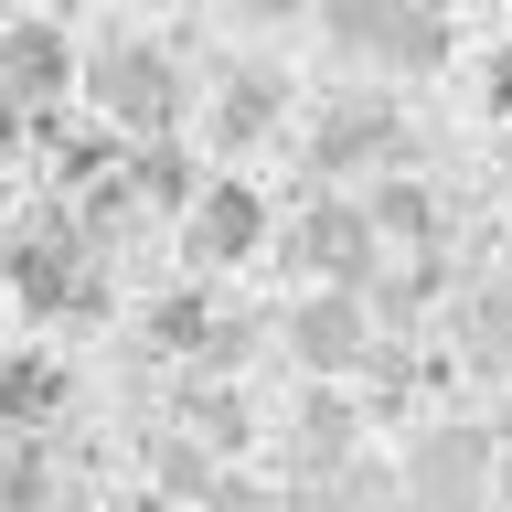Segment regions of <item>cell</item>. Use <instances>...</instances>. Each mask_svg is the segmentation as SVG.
I'll return each instance as SVG.
<instances>
[{"label": "cell", "mask_w": 512, "mask_h": 512, "mask_svg": "<svg viewBox=\"0 0 512 512\" xmlns=\"http://www.w3.org/2000/svg\"><path fill=\"white\" fill-rule=\"evenodd\" d=\"M342 54L374 64H438L448 54V11H416V0H352V11H320Z\"/></svg>", "instance_id": "obj_1"}, {"label": "cell", "mask_w": 512, "mask_h": 512, "mask_svg": "<svg viewBox=\"0 0 512 512\" xmlns=\"http://www.w3.org/2000/svg\"><path fill=\"white\" fill-rule=\"evenodd\" d=\"M96 107H118L128 128H171L182 118V75H171V54H150V43H107V54L86 64Z\"/></svg>", "instance_id": "obj_2"}, {"label": "cell", "mask_w": 512, "mask_h": 512, "mask_svg": "<svg viewBox=\"0 0 512 512\" xmlns=\"http://www.w3.org/2000/svg\"><path fill=\"white\" fill-rule=\"evenodd\" d=\"M0 278H11V299H22V310H96L86 246H75L64 224H43V235H22V246L0 256Z\"/></svg>", "instance_id": "obj_3"}, {"label": "cell", "mask_w": 512, "mask_h": 512, "mask_svg": "<svg viewBox=\"0 0 512 512\" xmlns=\"http://www.w3.org/2000/svg\"><path fill=\"white\" fill-rule=\"evenodd\" d=\"M256 235H267V203H256L246 182H203V192H192V224H182L192 267H246Z\"/></svg>", "instance_id": "obj_4"}, {"label": "cell", "mask_w": 512, "mask_h": 512, "mask_svg": "<svg viewBox=\"0 0 512 512\" xmlns=\"http://www.w3.org/2000/svg\"><path fill=\"white\" fill-rule=\"evenodd\" d=\"M299 267L363 299V267H374V224H363V203H342V192H331V203L299 224Z\"/></svg>", "instance_id": "obj_5"}, {"label": "cell", "mask_w": 512, "mask_h": 512, "mask_svg": "<svg viewBox=\"0 0 512 512\" xmlns=\"http://www.w3.org/2000/svg\"><path fill=\"white\" fill-rule=\"evenodd\" d=\"M288 342H299V363H310V374H352V363H363V299H352V288H320V299H299Z\"/></svg>", "instance_id": "obj_6"}, {"label": "cell", "mask_w": 512, "mask_h": 512, "mask_svg": "<svg viewBox=\"0 0 512 512\" xmlns=\"http://www.w3.org/2000/svg\"><path fill=\"white\" fill-rule=\"evenodd\" d=\"M416 502H480V438L470 427L416 438Z\"/></svg>", "instance_id": "obj_7"}, {"label": "cell", "mask_w": 512, "mask_h": 512, "mask_svg": "<svg viewBox=\"0 0 512 512\" xmlns=\"http://www.w3.org/2000/svg\"><path fill=\"white\" fill-rule=\"evenodd\" d=\"M374 150H395V107H384V96H352V107L320 118V160H331V171H352V160H374Z\"/></svg>", "instance_id": "obj_8"}, {"label": "cell", "mask_w": 512, "mask_h": 512, "mask_svg": "<svg viewBox=\"0 0 512 512\" xmlns=\"http://www.w3.org/2000/svg\"><path fill=\"white\" fill-rule=\"evenodd\" d=\"M64 406V363H43V352H11L0 363V427H32V416Z\"/></svg>", "instance_id": "obj_9"}, {"label": "cell", "mask_w": 512, "mask_h": 512, "mask_svg": "<svg viewBox=\"0 0 512 512\" xmlns=\"http://www.w3.org/2000/svg\"><path fill=\"white\" fill-rule=\"evenodd\" d=\"M267 118H278V75H235L224 107H214V139H256Z\"/></svg>", "instance_id": "obj_10"}, {"label": "cell", "mask_w": 512, "mask_h": 512, "mask_svg": "<svg viewBox=\"0 0 512 512\" xmlns=\"http://www.w3.org/2000/svg\"><path fill=\"white\" fill-rule=\"evenodd\" d=\"M118 192H139V203H192V160L182 150H139Z\"/></svg>", "instance_id": "obj_11"}, {"label": "cell", "mask_w": 512, "mask_h": 512, "mask_svg": "<svg viewBox=\"0 0 512 512\" xmlns=\"http://www.w3.org/2000/svg\"><path fill=\"white\" fill-rule=\"evenodd\" d=\"M160 491H182V502H203V491H214V470L192 459V438H171V448H160Z\"/></svg>", "instance_id": "obj_12"}, {"label": "cell", "mask_w": 512, "mask_h": 512, "mask_svg": "<svg viewBox=\"0 0 512 512\" xmlns=\"http://www.w3.org/2000/svg\"><path fill=\"white\" fill-rule=\"evenodd\" d=\"M203 512H278V502H267L256 480H214V491H203Z\"/></svg>", "instance_id": "obj_13"}, {"label": "cell", "mask_w": 512, "mask_h": 512, "mask_svg": "<svg viewBox=\"0 0 512 512\" xmlns=\"http://www.w3.org/2000/svg\"><path fill=\"white\" fill-rule=\"evenodd\" d=\"M491 107H502V118H512V54L491 64Z\"/></svg>", "instance_id": "obj_14"}]
</instances>
